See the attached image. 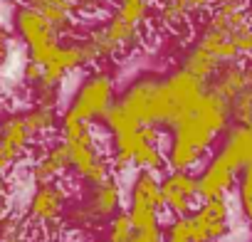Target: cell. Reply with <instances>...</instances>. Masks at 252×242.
<instances>
[{
	"instance_id": "6da1fadb",
	"label": "cell",
	"mask_w": 252,
	"mask_h": 242,
	"mask_svg": "<svg viewBox=\"0 0 252 242\" xmlns=\"http://www.w3.org/2000/svg\"><path fill=\"white\" fill-rule=\"evenodd\" d=\"M232 119L227 101L215 91H205L200 104L168 129L166 166L168 171H195L210 158L215 141L230 129Z\"/></svg>"
},
{
	"instance_id": "7a4b0ae2",
	"label": "cell",
	"mask_w": 252,
	"mask_h": 242,
	"mask_svg": "<svg viewBox=\"0 0 252 242\" xmlns=\"http://www.w3.org/2000/svg\"><path fill=\"white\" fill-rule=\"evenodd\" d=\"M252 163V119L245 124H230L222 134L218 151L210 153L208 163L198 173L200 200L227 198L237 188L240 173Z\"/></svg>"
},
{
	"instance_id": "3957f363",
	"label": "cell",
	"mask_w": 252,
	"mask_h": 242,
	"mask_svg": "<svg viewBox=\"0 0 252 242\" xmlns=\"http://www.w3.org/2000/svg\"><path fill=\"white\" fill-rule=\"evenodd\" d=\"M60 141L69 151L72 176H77L79 183L94 185V183L111 178V166H109V158L101 151L94 124L64 111L60 116Z\"/></svg>"
},
{
	"instance_id": "277c9868",
	"label": "cell",
	"mask_w": 252,
	"mask_h": 242,
	"mask_svg": "<svg viewBox=\"0 0 252 242\" xmlns=\"http://www.w3.org/2000/svg\"><path fill=\"white\" fill-rule=\"evenodd\" d=\"M161 141H163V131L156 126H134L129 131L111 134L109 136L111 171L126 173L136 168V171L158 173L166 166V151L161 149Z\"/></svg>"
},
{
	"instance_id": "5b68a950",
	"label": "cell",
	"mask_w": 252,
	"mask_h": 242,
	"mask_svg": "<svg viewBox=\"0 0 252 242\" xmlns=\"http://www.w3.org/2000/svg\"><path fill=\"white\" fill-rule=\"evenodd\" d=\"M116 104L131 119H136L141 126H156L161 131L171 129V111H168L163 77L154 72L134 77L119 94Z\"/></svg>"
},
{
	"instance_id": "8992f818",
	"label": "cell",
	"mask_w": 252,
	"mask_h": 242,
	"mask_svg": "<svg viewBox=\"0 0 252 242\" xmlns=\"http://www.w3.org/2000/svg\"><path fill=\"white\" fill-rule=\"evenodd\" d=\"M116 104V79L109 69H92L79 87L74 89L69 104H67V114L84 119L89 124H101L106 111Z\"/></svg>"
},
{
	"instance_id": "52a82bcc",
	"label": "cell",
	"mask_w": 252,
	"mask_h": 242,
	"mask_svg": "<svg viewBox=\"0 0 252 242\" xmlns=\"http://www.w3.org/2000/svg\"><path fill=\"white\" fill-rule=\"evenodd\" d=\"M124 190L116 178H106L101 183L89 185L84 198L67 212V220L77 230H92L101 222H109L114 215L121 212Z\"/></svg>"
},
{
	"instance_id": "ba28073f",
	"label": "cell",
	"mask_w": 252,
	"mask_h": 242,
	"mask_svg": "<svg viewBox=\"0 0 252 242\" xmlns=\"http://www.w3.org/2000/svg\"><path fill=\"white\" fill-rule=\"evenodd\" d=\"M163 198H161V178L158 173L136 171V176L129 183L126 193V215H129L134 230H161V215H163Z\"/></svg>"
},
{
	"instance_id": "9c48e42d",
	"label": "cell",
	"mask_w": 252,
	"mask_h": 242,
	"mask_svg": "<svg viewBox=\"0 0 252 242\" xmlns=\"http://www.w3.org/2000/svg\"><path fill=\"white\" fill-rule=\"evenodd\" d=\"M13 30L23 40L28 50V60L37 62L40 67H45L62 45V37L55 32V28L35 8L25 3L13 10Z\"/></svg>"
},
{
	"instance_id": "30bf717a",
	"label": "cell",
	"mask_w": 252,
	"mask_h": 242,
	"mask_svg": "<svg viewBox=\"0 0 252 242\" xmlns=\"http://www.w3.org/2000/svg\"><path fill=\"white\" fill-rule=\"evenodd\" d=\"M87 40L96 50L99 62H106V60H116L121 55L134 52L144 40V28L131 25L129 20H124L114 10V13H109V18L104 23H99L89 30Z\"/></svg>"
},
{
	"instance_id": "8fae6325",
	"label": "cell",
	"mask_w": 252,
	"mask_h": 242,
	"mask_svg": "<svg viewBox=\"0 0 252 242\" xmlns=\"http://www.w3.org/2000/svg\"><path fill=\"white\" fill-rule=\"evenodd\" d=\"M25 5L35 8L60 37L74 35L79 18H94L106 8L104 0H25Z\"/></svg>"
},
{
	"instance_id": "7c38bea8",
	"label": "cell",
	"mask_w": 252,
	"mask_h": 242,
	"mask_svg": "<svg viewBox=\"0 0 252 242\" xmlns=\"http://www.w3.org/2000/svg\"><path fill=\"white\" fill-rule=\"evenodd\" d=\"M67 200H69V190L62 183H35L25 208L28 225L40 230L60 227V222L67 215Z\"/></svg>"
},
{
	"instance_id": "4fadbf2b",
	"label": "cell",
	"mask_w": 252,
	"mask_h": 242,
	"mask_svg": "<svg viewBox=\"0 0 252 242\" xmlns=\"http://www.w3.org/2000/svg\"><path fill=\"white\" fill-rule=\"evenodd\" d=\"M35 136L30 134L23 111H3L0 114V176L10 173L30 151Z\"/></svg>"
},
{
	"instance_id": "5bb4252c",
	"label": "cell",
	"mask_w": 252,
	"mask_h": 242,
	"mask_svg": "<svg viewBox=\"0 0 252 242\" xmlns=\"http://www.w3.org/2000/svg\"><path fill=\"white\" fill-rule=\"evenodd\" d=\"M195 242H222L232 230V208L227 198L200 200L188 215Z\"/></svg>"
},
{
	"instance_id": "9a60e30c",
	"label": "cell",
	"mask_w": 252,
	"mask_h": 242,
	"mask_svg": "<svg viewBox=\"0 0 252 242\" xmlns=\"http://www.w3.org/2000/svg\"><path fill=\"white\" fill-rule=\"evenodd\" d=\"M163 87H166V96H168V111H171V129L178 124L183 116H188L200 99L208 91V84L200 82L198 77L188 74L186 69H173L163 77Z\"/></svg>"
},
{
	"instance_id": "2e32d148",
	"label": "cell",
	"mask_w": 252,
	"mask_h": 242,
	"mask_svg": "<svg viewBox=\"0 0 252 242\" xmlns=\"http://www.w3.org/2000/svg\"><path fill=\"white\" fill-rule=\"evenodd\" d=\"M161 198L166 212L173 217L190 215L200 203V188H198V173L193 171H166L161 176Z\"/></svg>"
},
{
	"instance_id": "e0dca14e",
	"label": "cell",
	"mask_w": 252,
	"mask_h": 242,
	"mask_svg": "<svg viewBox=\"0 0 252 242\" xmlns=\"http://www.w3.org/2000/svg\"><path fill=\"white\" fill-rule=\"evenodd\" d=\"M215 8V0H158L154 8L156 23L168 32H181L193 18H200Z\"/></svg>"
},
{
	"instance_id": "ac0fdd59",
	"label": "cell",
	"mask_w": 252,
	"mask_h": 242,
	"mask_svg": "<svg viewBox=\"0 0 252 242\" xmlns=\"http://www.w3.org/2000/svg\"><path fill=\"white\" fill-rule=\"evenodd\" d=\"M67 173H72L69 151L60 139L45 144L42 151L35 156V161L30 166V178L35 183H62V178Z\"/></svg>"
},
{
	"instance_id": "d6986e66",
	"label": "cell",
	"mask_w": 252,
	"mask_h": 242,
	"mask_svg": "<svg viewBox=\"0 0 252 242\" xmlns=\"http://www.w3.org/2000/svg\"><path fill=\"white\" fill-rule=\"evenodd\" d=\"M252 87V64L250 62H230V64H222L215 77L208 82V89L215 91L220 99L230 101L235 99L240 91L250 89Z\"/></svg>"
},
{
	"instance_id": "ffe728a7",
	"label": "cell",
	"mask_w": 252,
	"mask_h": 242,
	"mask_svg": "<svg viewBox=\"0 0 252 242\" xmlns=\"http://www.w3.org/2000/svg\"><path fill=\"white\" fill-rule=\"evenodd\" d=\"M23 119L30 129V134L37 139H45V136H52L57 129H60V114H57V106H45V104H32L30 109L23 111Z\"/></svg>"
},
{
	"instance_id": "44dd1931",
	"label": "cell",
	"mask_w": 252,
	"mask_h": 242,
	"mask_svg": "<svg viewBox=\"0 0 252 242\" xmlns=\"http://www.w3.org/2000/svg\"><path fill=\"white\" fill-rule=\"evenodd\" d=\"M181 69H186L188 74H193V77H198L200 82H210L213 77H215V72L220 69V62L213 57V55H208L203 47H198L195 42L183 52V57H181Z\"/></svg>"
},
{
	"instance_id": "7402d4cb",
	"label": "cell",
	"mask_w": 252,
	"mask_h": 242,
	"mask_svg": "<svg viewBox=\"0 0 252 242\" xmlns=\"http://www.w3.org/2000/svg\"><path fill=\"white\" fill-rule=\"evenodd\" d=\"M124 20H129L131 25L146 28L151 15H154V0H116L114 8Z\"/></svg>"
},
{
	"instance_id": "603a6c76",
	"label": "cell",
	"mask_w": 252,
	"mask_h": 242,
	"mask_svg": "<svg viewBox=\"0 0 252 242\" xmlns=\"http://www.w3.org/2000/svg\"><path fill=\"white\" fill-rule=\"evenodd\" d=\"M0 242H32L28 220L15 212H5L0 220Z\"/></svg>"
},
{
	"instance_id": "cb8c5ba5",
	"label": "cell",
	"mask_w": 252,
	"mask_h": 242,
	"mask_svg": "<svg viewBox=\"0 0 252 242\" xmlns=\"http://www.w3.org/2000/svg\"><path fill=\"white\" fill-rule=\"evenodd\" d=\"M134 232H136V230H134L129 215L121 210L119 215H114V217L106 222V227H104V240H101V242H131Z\"/></svg>"
},
{
	"instance_id": "d4e9b609",
	"label": "cell",
	"mask_w": 252,
	"mask_h": 242,
	"mask_svg": "<svg viewBox=\"0 0 252 242\" xmlns=\"http://www.w3.org/2000/svg\"><path fill=\"white\" fill-rule=\"evenodd\" d=\"M237 200H240L242 215L247 217L250 230H252V163H250V166L240 173V178H237Z\"/></svg>"
},
{
	"instance_id": "484cf974",
	"label": "cell",
	"mask_w": 252,
	"mask_h": 242,
	"mask_svg": "<svg viewBox=\"0 0 252 242\" xmlns=\"http://www.w3.org/2000/svg\"><path fill=\"white\" fill-rule=\"evenodd\" d=\"M227 109H230L232 124H245V121H250L252 119V87L240 91L235 99H230Z\"/></svg>"
},
{
	"instance_id": "4316f807",
	"label": "cell",
	"mask_w": 252,
	"mask_h": 242,
	"mask_svg": "<svg viewBox=\"0 0 252 242\" xmlns=\"http://www.w3.org/2000/svg\"><path fill=\"white\" fill-rule=\"evenodd\" d=\"M163 242H195L188 215L186 217H173L166 227H163Z\"/></svg>"
},
{
	"instance_id": "83f0119b",
	"label": "cell",
	"mask_w": 252,
	"mask_h": 242,
	"mask_svg": "<svg viewBox=\"0 0 252 242\" xmlns=\"http://www.w3.org/2000/svg\"><path fill=\"white\" fill-rule=\"evenodd\" d=\"M40 79H42V67H40L37 62L28 60V62L23 64V84H25L28 89H32Z\"/></svg>"
},
{
	"instance_id": "f1b7e54d",
	"label": "cell",
	"mask_w": 252,
	"mask_h": 242,
	"mask_svg": "<svg viewBox=\"0 0 252 242\" xmlns=\"http://www.w3.org/2000/svg\"><path fill=\"white\" fill-rule=\"evenodd\" d=\"M8 57H10V37L5 30H0V69L5 67Z\"/></svg>"
},
{
	"instance_id": "f546056e",
	"label": "cell",
	"mask_w": 252,
	"mask_h": 242,
	"mask_svg": "<svg viewBox=\"0 0 252 242\" xmlns=\"http://www.w3.org/2000/svg\"><path fill=\"white\" fill-rule=\"evenodd\" d=\"M218 3H230V5H245V8H247L250 0H215V5H218Z\"/></svg>"
},
{
	"instance_id": "4dcf8cb0",
	"label": "cell",
	"mask_w": 252,
	"mask_h": 242,
	"mask_svg": "<svg viewBox=\"0 0 252 242\" xmlns=\"http://www.w3.org/2000/svg\"><path fill=\"white\" fill-rule=\"evenodd\" d=\"M0 198H8V185H5V178L0 176Z\"/></svg>"
},
{
	"instance_id": "1f68e13d",
	"label": "cell",
	"mask_w": 252,
	"mask_h": 242,
	"mask_svg": "<svg viewBox=\"0 0 252 242\" xmlns=\"http://www.w3.org/2000/svg\"><path fill=\"white\" fill-rule=\"evenodd\" d=\"M3 215H5V198H0V220H3Z\"/></svg>"
}]
</instances>
